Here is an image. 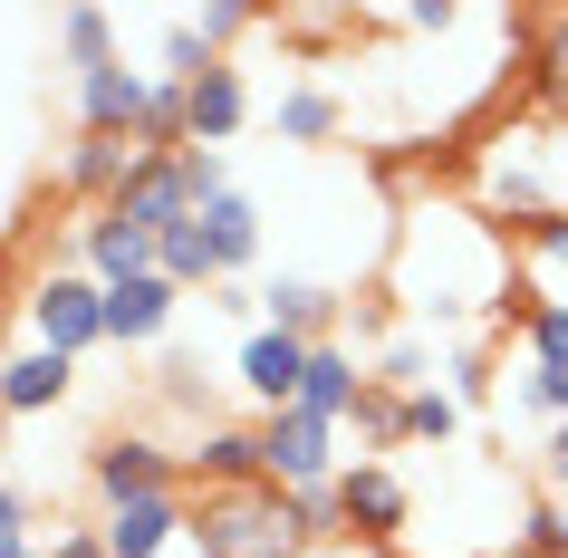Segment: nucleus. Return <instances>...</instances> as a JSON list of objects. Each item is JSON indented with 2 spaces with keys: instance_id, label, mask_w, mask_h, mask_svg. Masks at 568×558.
I'll return each mask as SVG.
<instances>
[{
  "instance_id": "obj_1",
  "label": "nucleus",
  "mask_w": 568,
  "mask_h": 558,
  "mask_svg": "<svg viewBox=\"0 0 568 558\" xmlns=\"http://www.w3.org/2000/svg\"><path fill=\"white\" fill-rule=\"evenodd\" d=\"M193 558H300L290 491L251 481V491H203L193 500Z\"/></svg>"
},
{
  "instance_id": "obj_2",
  "label": "nucleus",
  "mask_w": 568,
  "mask_h": 558,
  "mask_svg": "<svg viewBox=\"0 0 568 558\" xmlns=\"http://www.w3.org/2000/svg\"><path fill=\"white\" fill-rule=\"evenodd\" d=\"M337 510H347V539H366V558H395L405 520H415V491H405V471L357 453V463L337 471Z\"/></svg>"
},
{
  "instance_id": "obj_3",
  "label": "nucleus",
  "mask_w": 568,
  "mask_h": 558,
  "mask_svg": "<svg viewBox=\"0 0 568 558\" xmlns=\"http://www.w3.org/2000/svg\"><path fill=\"white\" fill-rule=\"evenodd\" d=\"M30 347H49V356L106 347V290H97L88 270H49L30 290Z\"/></svg>"
},
{
  "instance_id": "obj_4",
  "label": "nucleus",
  "mask_w": 568,
  "mask_h": 558,
  "mask_svg": "<svg viewBox=\"0 0 568 558\" xmlns=\"http://www.w3.org/2000/svg\"><path fill=\"white\" fill-rule=\"evenodd\" d=\"M261 453H270V481L280 491H328L337 471V424L328 414H308V405H280V414H261Z\"/></svg>"
},
{
  "instance_id": "obj_5",
  "label": "nucleus",
  "mask_w": 568,
  "mask_h": 558,
  "mask_svg": "<svg viewBox=\"0 0 568 558\" xmlns=\"http://www.w3.org/2000/svg\"><path fill=\"white\" fill-rule=\"evenodd\" d=\"M88 481H97L106 510H116V500H145V491H183V453H164L154 434H106L88 453Z\"/></svg>"
},
{
  "instance_id": "obj_6",
  "label": "nucleus",
  "mask_w": 568,
  "mask_h": 558,
  "mask_svg": "<svg viewBox=\"0 0 568 558\" xmlns=\"http://www.w3.org/2000/svg\"><path fill=\"white\" fill-rule=\"evenodd\" d=\"M145 164H154V154L135 145V135H88V125H78V145H68L59 183H68L88 212H106V203H125V183L145 174Z\"/></svg>"
},
{
  "instance_id": "obj_7",
  "label": "nucleus",
  "mask_w": 568,
  "mask_h": 558,
  "mask_svg": "<svg viewBox=\"0 0 568 558\" xmlns=\"http://www.w3.org/2000/svg\"><path fill=\"white\" fill-rule=\"evenodd\" d=\"M106 558H164L174 539H193V500L183 491H145V500H116L106 520H97Z\"/></svg>"
},
{
  "instance_id": "obj_8",
  "label": "nucleus",
  "mask_w": 568,
  "mask_h": 558,
  "mask_svg": "<svg viewBox=\"0 0 568 558\" xmlns=\"http://www.w3.org/2000/svg\"><path fill=\"white\" fill-rule=\"evenodd\" d=\"M261 327H280V337H308V347H328L337 327H347V298L318 290V280H300V270H280V280H261Z\"/></svg>"
},
{
  "instance_id": "obj_9",
  "label": "nucleus",
  "mask_w": 568,
  "mask_h": 558,
  "mask_svg": "<svg viewBox=\"0 0 568 558\" xmlns=\"http://www.w3.org/2000/svg\"><path fill=\"white\" fill-rule=\"evenodd\" d=\"M183 471H193L203 491H251V481H270L261 424H203V443L183 453Z\"/></svg>"
},
{
  "instance_id": "obj_10",
  "label": "nucleus",
  "mask_w": 568,
  "mask_h": 558,
  "mask_svg": "<svg viewBox=\"0 0 568 558\" xmlns=\"http://www.w3.org/2000/svg\"><path fill=\"white\" fill-rule=\"evenodd\" d=\"M241 125H251V88H241V68L232 59H212L203 78H193V88H183V135H193V145H232Z\"/></svg>"
},
{
  "instance_id": "obj_11",
  "label": "nucleus",
  "mask_w": 568,
  "mask_h": 558,
  "mask_svg": "<svg viewBox=\"0 0 568 558\" xmlns=\"http://www.w3.org/2000/svg\"><path fill=\"white\" fill-rule=\"evenodd\" d=\"M300 376H308V337L251 327V347H241V395L261 414H280V405H300Z\"/></svg>"
},
{
  "instance_id": "obj_12",
  "label": "nucleus",
  "mask_w": 568,
  "mask_h": 558,
  "mask_svg": "<svg viewBox=\"0 0 568 558\" xmlns=\"http://www.w3.org/2000/svg\"><path fill=\"white\" fill-rule=\"evenodd\" d=\"M183 290L164 280V270H145V280H116L106 290V347H154L164 327H174Z\"/></svg>"
},
{
  "instance_id": "obj_13",
  "label": "nucleus",
  "mask_w": 568,
  "mask_h": 558,
  "mask_svg": "<svg viewBox=\"0 0 568 558\" xmlns=\"http://www.w3.org/2000/svg\"><path fill=\"white\" fill-rule=\"evenodd\" d=\"M145 97H154V78H145V68L106 59V68H88V78H78V125H88V135H135Z\"/></svg>"
},
{
  "instance_id": "obj_14",
  "label": "nucleus",
  "mask_w": 568,
  "mask_h": 558,
  "mask_svg": "<svg viewBox=\"0 0 568 558\" xmlns=\"http://www.w3.org/2000/svg\"><path fill=\"white\" fill-rule=\"evenodd\" d=\"M78 261H88L97 290H116V280H145L154 270V241L135 232L125 212H88V222H78Z\"/></svg>"
},
{
  "instance_id": "obj_15",
  "label": "nucleus",
  "mask_w": 568,
  "mask_h": 558,
  "mask_svg": "<svg viewBox=\"0 0 568 558\" xmlns=\"http://www.w3.org/2000/svg\"><path fill=\"white\" fill-rule=\"evenodd\" d=\"M366 366H357V347H347V337H328V347H308V376H300V405L308 414H328V424H347V414L366 405Z\"/></svg>"
},
{
  "instance_id": "obj_16",
  "label": "nucleus",
  "mask_w": 568,
  "mask_h": 558,
  "mask_svg": "<svg viewBox=\"0 0 568 558\" xmlns=\"http://www.w3.org/2000/svg\"><path fill=\"white\" fill-rule=\"evenodd\" d=\"M68 385H78V356L20 347L0 366V414H49V405H68Z\"/></svg>"
},
{
  "instance_id": "obj_17",
  "label": "nucleus",
  "mask_w": 568,
  "mask_h": 558,
  "mask_svg": "<svg viewBox=\"0 0 568 558\" xmlns=\"http://www.w3.org/2000/svg\"><path fill=\"white\" fill-rule=\"evenodd\" d=\"M106 212H125V222H135V232H145V241H164V232H174V222H193V193H183L174 154H164V164H145V174L125 183V203H106Z\"/></svg>"
},
{
  "instance_id": "obj_18",
  "label": "nucleus",
  "mask_w": 568,
  "mask_h": 558,
  "mask_svg": "<svg viewBox=\"0 0 568 558\" xmlns=\"http://www.w3.org/2000/svg\"><path fill=\"white\" fill-rule=\"evenodd\" d=\"M337 125H347V106H337V88H318V78L270 97V135H280V145H328Z\"/></svg>"
},
{
  "instance_id": "obj_19",
  "label": "nucleus",
  "mask_w": 568,
  "mask_h": 558,
  "mask_svg": "<svg viewBox=\"0 0 568 558\" xmlns=\"http://www.w3.org/2000/svg\"><path fill=\"white\" fill-rule=\"evenodd\" d=\"M203 241H212V261H222V280H232V270H251V261H261V203H251V193L203 203Z\"/></svg>"
},
{
  "instance_id": "obj_20",
  "label": "nucleus",
  "mask_w": 568,
  "mask_h": 558,
  "mask_svg": "<svg viewBox=\"0 0 568 558\" xmlns=\"http://www.w3.org/2000/svg\"><path fill=\"white\" fill-rule=\"evenodd\" d=\"M154 270H164V280H174V290H222V261H212V241H203V212H193V222H174V232L154 241Z\"/></svg>"
},
{
  "instance_id": "obj_21",
  "label": "nucleus",
  "mask_w": 568,
  "mask_h": 558,
  "mask_svg": "<svg viewBox=\"0 0 568 558\" xmlns=\"http://www.w3.org/2000/svg\"><path fill=\"white\" fill-rule=\"evenodd\" d=\"M59 49L78 59V78L106 68V59H116V10H68V20H59Z\"/></svg>"
},
{
  "instance_id": "obj_22",
  "label": "nucleus",
  "mask_w": 568,
  "mask_h": 558,
  "mask_svg": "<svg viewBox=\"0 0 568 558\" xmlns=\"http://www.w3.org/2000/svg\"><path fill=\"white\" fill-rule=\"evenodd\" d=\"M376 385H386V395H424V385H434V347H424V337H386V347H376Z\"/></svg>"
},
{
  "instance_id": "obj_23",
  "label": "nucleus",
  "mask_w": 568,
  "mask_h": 558,
  "mask_svg": "<svg viewBox=\"0 0 568 558\" xmlns=\"http://www.w3.org/2000/svg\"><path fill=\"white\" fill-rule=\"evenodd\" d=\"M510 558H568V500L559 491H539L530 510H520V549Z\"/></svg>"
},
{
  "instance_id": "obj_24",
  "label": "nucleus",
  "mask_w": 568,
  "mask_h": 558,
  "mask_svg": "<svg viewBox=\"0 0 568 558\" xmlns=\"http://www.w3.org/2000/svg\"><path fill=\"white\" fill-rule=\"evenodd\" d=\"M347 424H357V434L376 443V463H386V453H405V443H415V434H405V395H386V385H366V405L347 414Z\"/></svg>"
},
{
  "instance_id": "obj_25",
  "label": "nucleus",
  "mask_w": 568,
  "mask_h": 558,
  "mask_svg": "<svg viewBox=\"0 0 568 558\" xmlns=\"http://www.w3.org/2000/svg\"><path fill=\"white\" fill-rule=\"evenodd\" d=\"M290 529H300V558L318 549V539H347V510H337V481H328V491H290Z\"/></svg>"
},
{
  "instance_id": "obj_26",
  "label": "nucleus",
  "mask_w": 568,
  "mask_h": 558,
  "mask_svg": "<svg viewBox=\"0 0 568 558\" xmlns=\"http://www.w3.org/2000/svg\"><path fill=\"white\" fill-rule=\"evenodd\" d=\"M405 434L415 443H453L463 434V405H453L444 385H424V395H405Z\"/></svg>"
},
{
  "instance_id": "obj_27",
  "label": "nucleus",
  "mask_w": 568,
  "mask_h": 558,
  "mask_svg": "<svg viewBox=\"0 0 568 558\" xmlns=\"http://www.w3.org/2000/svg\"><path fill=\"white\" fill-rule=\"evenodd\" d=\"M530 366H559V376H568V298H549V308H539V327H530Z\"/></svg>"
},
{
  "instance_id": "obj_28",
  "label": "nucleus",
  "mask_w": 568,
  "mask_h": 558,
  "mask_svg": "<svg viewBox=\"0 0 568 558\" xmlns=\"http://www.w3.org/2000/svg\"><path fill=\"white\" fill-rule=\"evenodd\" d=\"M251 20H261V10H241V0H203V10H193V30H203V49H232V39L251 30Z\"/></svg>"
},
{
  "instance_id": "obj_29",
  "label": "nucleus",
  "mask_w": 568,
  "mask_h": 558,
  "mask_svg": "<svg viewBox=\"0 0 568 558\" xmlns=\"http://www.w3.org/2000/svg\"><path fill=\"white\" fill-rule=\"evenodd\" d=\"M30 549H39V539H30V500L0 481V558H30Z\"/></svg>"
},
{
  "instance_id": "obj_30",
  "label": "nucleus",
  "mask_w": 568,
  "mask_h": 558,
  "mask_svg": "<svg viewBox=\"0 0 568 558\" xmlns=\"http://www.w3.org/2000/svg\"><path fill=\"white\" fill-rule=\"evenodd\" d=\"M520 251H530L539 270H568V212H559V222H539V232H520Z\"/></svg>"
},
{
  "instance_id": "obj_31",
  "label": "nucleus",
  "mask_w": 568,
  "mask_h": 558,
  "mask_svg": "<svg viewBox=\"0 0 568 558\" xmlns=\"http://www.w3.org/2000/svg\"><path fill=\"white\" fill-rule=\"evenodd\" d=\"M539 481L568 491V424H549V443H539Z\"/></svg>"
},
{
  "instance_id": "obj_32",
  "label": "nucleus",
  "mask_w": 568,
  "mask_h": 558,
  "mask_svg": "<svg viewBox=\"0 0 568 558\" xmlns=\"http://www.w3.org/2000/svg\"><path fill=\"white\" fill-rule=\"evenodd\" d=\"M49 558H106V539L97 529H49Z\"/></svg>"
},
{
  "instance_id": "obj_33",
  "label": "nucleus",
  "mask_w": 568,
  "mask_h": 558,
  "mask_svg": "<svg viewBox=\"0 0 568 558\" xmlns=\"http://www.w3.org/2000/svg\"><path fill=\"white\" fill-rule=\"evenodd\" d=\"M0 453H10V414H0Z\"/></svg>"
},
{
  "instance_id": "obj_34",
  "label": "nucleus",
  "mask_w": 568,
  "mask_h": 558,
  "mask_svg": "<svg viewBox=\"0 0 568 558\" xmlns=\"http://www.w3.org/2000/svg\"><path fill=\"white\" fill-rule=\"evenodd\" d=\"M559 500H568V491H559Z\"/></svg>"
}]
</instances>
